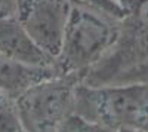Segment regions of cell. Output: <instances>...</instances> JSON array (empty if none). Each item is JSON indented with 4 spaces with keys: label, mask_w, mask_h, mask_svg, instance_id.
<instances>
[{
    "label": "cell",
    "mask_w": 148,
    "mask_h": 132,
    "mask_svg": "<svg viewBox=\"0 0 148 132\" xmlns=\"http://www.w3.org/2000/svg\"><path fill=\"white\" fill-rule=\"evenodd\" d=\"M19 0H0V16H15Z\"/></svg>",
    "instance_id": "10"
},
{
    "label": "cell",
    "mask_w": 148,
    "mask_h": 132,
    "mask_svg": "<svg viewBox=\"0 0 148 132\" xmlns=\"http://www.w3.org/2000/svg\"><path fill=\"white\" fill-rule=\"evenodd\" d=\"M59 74L56 65H30L0 54V91L16 98L31 86Z\"/></svg>",
    "instance_id": "7"
},
{
    "label": "cell",
    "mask_w": 148,
    "mask_h": 132,
    "mask_svg": "<svg viewBox=\"0 0 148 132\" xmlns=\"http://www.w3.org/2000/svg\"><path fill=\"white\" fill-rule=\"evenodd\" d=\"M76 111L108 131L148 132V83L77 86Z\"/></svg>",
    "instance_id": "2"
},
{
    "label": "cell",
    "mask_w": 148,
    "mask_h": 132,
    "mask_svg": "<svg viewBox=\"0 0 148 132\" xmlns=\"http://www.w3.org/2000/svg\"><path fill=\"white\" fill-rule=\"evenodd\" d=\"M73 2L96 8V9L105 12L107 15H111V16H114L117 19H121L123 16H125V14H126L125 9H123L116 0H73Z\"/></svg>",
    "instance_id": "9"
},
{
    "label": "cell",
    "mask_w": 148,
    "mask_h": 132,
    "mask_svg": "<svg viewBox=\"0 0 148 132\" xmlns=\"http://www.w3.org/2000/svg\"><path fill=\"white\" fill-rule=\"evenodd\" d=\"M92 70L99 85L148 83V0L126 10L114 46Z\"/></svg>",
    "instance_id": "3"
},
{
    "label": "cell",
    "mask_w": 148,
    "mask_h": 132,
    "mask_svg": "<svg viewBox=\"0 0 148 132\" xmlns=\"http://www.w3.org/2000/svg\"><path fill=\"white\" fill-rule=\"evenodd\" d=\"M117 18L73 2L61 52L55 65L62 76H77L98 65L114 46L119 36Z\"/></svg>",
    "instance_id": "1"
},
{
    "label": "cell",
    "mask_w": 148,
    "mask_h": 132,
    "mask_svg": "<svg viewBox=\"0 0 148 132\" xmlns=\"http://www.w3.org/2000/svg\"><path fill=\"white\" fill-rule=\"evenodd\" d=\"M73 0H19L16 18L30 37L51 58L61 52Z\"/></svg>",
    "instance_id": "5"
},
{
    "label": "cell",
    "mask_w": 148,
    "mask_h": 132,
    "mask_svg": "<svg viewBox=\"0 0 148 132\" xmlns=\"http://www.w3.org/2000/svg\"><path fill=\"white\" fill-rule=\"evenodd\" d=\"M0 132H28L24 125L16 97L0 91Z\"/></svg>",
    "instance_id": "8"
},
{
    "label": "cell",
    "mask_w": 148,
    "mask_h": 132,
    "mask_svg": "<svg viewBox=\"0 0 148 132\" xmlns=\"http://www.w3.org/2000/svg\"><path fill=\"white\" fill-rule=\"evenodd\" d=\"M0 54L30 65H55V59L34 43L16 16H0Z\"/></svg>",
    "instance_id": "6"
},
{
    "label": "cell",
    "mask_w": 148,
    "mask_h": 132,
    "mask_svg": "<svg viewBox=\"0 0 148 132\" xmlns=\"http://www.w3.org/2000/svg\"><path fill=\"white\" fill-rule=\"evenodd\" d=\"M116 2L125 9V12L126 10H129V9H132L135 5H138V3H141V2H144V0H116Z\"/></svg>",
    "instance_id": "11"
},
{
    "label": "cell",
    "mask_w": 148,
    "mask_h": 132,
    "mask_svg": "<svg viewBox=\"0 0 148 132\" xmlns=\"http://www.w3.org/2000/svg\"><path fill=\"white\" fill-rule=\"evenodd\" d=\"M76 85L71 76H53L16 98L28 132H56L76 111Z\"/></svg>",
    "instance_id": "4"
}]
</instances>
